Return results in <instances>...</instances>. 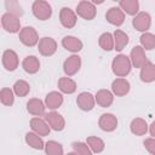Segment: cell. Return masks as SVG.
Masks as SVG:
<instances>
[{"label":"cell","mask_w":155,"mask_h":155,"mask_svg":"<svg viewBox=\"0 0 155 155\" xmlns=\"http://www.w3.org/2000/svg\"><path fill=\"white\" fill-rule=\"evenodd\" d=\"M78 88L76 82L70 76H63L58 80V90L65 94H73Z\"/></svg>","instance_id":"d4e9b609"},{"label":"cell","mask_w":155,"mask_h":155,"mask_svg":"<svg viewBox=\"0 0 155 155\" xmlns=\"http://www.w3.org/2000/svg\"><path fill=\"white\" fill-rule=\"evenodd\" d=\"M13 92L18 97H25L30 92V85L25 80H17L13 84Z\"/></svg>","instance_id":"4dcf8cb0"},{"label":"cell","mask_w":155,"mask_h":155,"mask_svg":"<svg viewBox=\"0 0 155 155\" xmlns=\"http://www.w3.org/2000/svg\"><path fill=\"white\" fill-rule=\"evenodd\" d=\"M22 68L27 74H36L40 70V61L36 56H27L22 62Z\"/></svg>","instance_id":"7402d4cb"},{"label":"cell","mask_w":155,"mask_h":155,"mask_svg":"<svg viewBox=\"0 0 155 155\" xmlns=\"http://www.w3.org/2000/svg\"><path fill=\"white\" fill-rule=\"evenodd\" d=\"M31 12L39 21H47L52 16V7L46 0H35L31 5Z\"/></svg>","instance_id":"7a4b0ae2"},{"label":"cell","mask_w":155,"mask_h":155,"mask_svg":"<svg viewBox=\"0 0 155 155\" xmlns=\"http://www.w3.org/2000/svg\"><path fill=\"white\" fill-rule=\"evenodd\" d=\"M121 10L130 16H136L139 12V1L138 0H120Z\"/></svg>","instance_id":"83f0119b"},{"label":"cell","mask_w":155,"mask_h":155,"mask_svg":"<svg viewBox=\"0 0 155 155\" xmlns=\"http://www.w3.org/2000/svg\"><path fill=\"white\" fill-rule=\"evenodd\" d=\"M132 62L131 58L126 54H117L111 61V70L117 78H126L132 69Z\"/></svg>","instance_id":"6da1fadb"},{"label":"cell","mask_w":155,"mask_h":155,"mask_svg":"<svg viewBox=\"0 0 155 155\" xmlns=\"http://www.w3.org/2000/svg\"><path fill=\"white\" fill-rule=\"evenodd\" d=\"M62 46L69 51V52H73V53H78L79 51L82 50L84 47V44L80 39H78L76 36H73V35H67L62 39Z\"/></svg>","instance_id":"ac0fdd59"},{"label":"cell","mask_w":155,"mask_h":155,"mask_svg":"<svg viewBox=\"0 0 155 155\" xmlns=\"http://www.w3.org/2000/svg\"><path fill=\"white\" fill-rule=\"evenodd\" d=\"M105 19L110 24L115 27H120L125 22V12L121 10V7H115V6L110 7L105 13Z\"/></svg>","instance_id":"5bb4252c"},{"label":"cell","mask_w":155,"mask_h":155,"mask_svg":"<svg viewBox=\"0 0 155 155\" xmlns=\"http://www.w3.org/2000/svg\"><path fill=\"white\" fill-rule=\"evenodd\" d=\"M1 25H2V28L7 33H11V34L19 33V30L22 29L21 28V19H19V17L13 15V13H10V12H6V13L2 15V17H1Z\"/></svg>","instance_id":"5b68a950"},{"label":"cell","mask_w":155,"mask_h":155,"mask_svg":"<svg viewBox=\"0 0 155 155\" xmlns=\"http://www.w3.org/2000/svg\"><path fill=\"white\" fill-rule=\"evenodd\" d=\"M114 93L113 91H109V90H105V88H102L99 91H97V93L94 94L96 97V103L102 107V108H109L113 102H114Z\"/></svg>","instance_id":"d6986e66"},{"label":"cell","mask_w":155,"mask_h":155,"mask_svg":"<svg viewBox=\"0 0 155 155\" xmlns=\"http://www.w3.org/2000/svg\"><path fill=\"white\" fill-rule=\"evenodd\" d=\"M45 153L47 155H63L64 150L61 143L56 142V140H48L45 143Z\"/></svg>","instance_id":"1f68e13d"},{"label":"cell","mask_w":155,"mask_h":155,"mask_svg":"<svg viewBox=\"0 0 155 155\" xmlns=\"http://www.w3.org/2000/svg\"><path fill=\"white\" fill-rule=\"evenodd\" d=\"M76 15L79 17H81L82 19L86 21H92L94 19L96 15H97V8L96 5L92 1L88 0H81L78 5H76V10H75Z\"/></svg>","instance_id":"3957f363"},{"label":"cell","mask_w":155,"mask_h":155,"mask_svg":"<svg viewBox=\"0 0 155 155\" xmlns=\"http://www.w3.org/2000/svg\"><path fill=\"white\" fill-rule=\"evenodd\" d=\"M30 128H31V131L36 132L38 134H40L42 137L48 136L50 131H51V127L47 124V121L45 119H41L40 116H35V117L30 119Z\"/></svg>","instance_id":"9a60e30c"},{"label":"cell","mask_w":155,"mask_h":155,"mask_svg":"<svg viewBox=\"0 0 155 155\" xmlns=\"http://www.w3.org/2000/svg\"><path fill=\"white\" fill-rule=\"evenodd\" d=\"M5 7H6L7 12L13 13L18 17H21L23 15V10H22V6L19 5L18 0H5Z\"/></svg>","instance_id":"d590c367"},{"label":"cell","mask_w":155,"mask_h":155,"mask_svg":"<svg viewBox=\"0 0 155 155\" xmlns=\"http://www.w3.org/2000/svg\"><path fill=\"white\" fill-rule=\"evenodd\" d=\"M113 35H114V50L117 51V52L122 51L127 46V44L130 41L128 35L125 31L120 30V29H116Z\"/></svg>","instance_id":"4316f807"},{"label":"cell","mask_w":155,"mask_h":155,"mask_svg":"<svg viewBox=\"0 0 155 155\" xmlns=\"http://www.w3.org/2000/svg\"><path fill=\"white\" fill-rule=\"evenodd\" d=\"M0 101L4 105L11 107L15 103V92L8 87H4L0 91Z\"/></svg>","instance_id":"d6a6232c"},{"label":"cell","mask_w":155,"mask_h":155,"mask_svg":"<svg viewBox=\"0 0 155 155\" xmlns=\"http://www.w3.org/2000/svg\"><path fill=\"white\" fill-rule=\"evenodd\" d=\"M130 58H131L132 65H133L134 68H138V69H140L142 65L148 61V58H147V56H145V51H144V48H143L140 45L134 46V47L131 50Z\"/></svg>","instance_id":"e0dca14e"},{"label":"cell","mask_w":155,"mask_h":155,"mask_svg":"<svg viewBox=\"0 0 155 155\" xmlns=\"http://www.w3.org/2000/svg\"><path fill=\"white\" fill-rule=\"evenodd\" d=\"M19 41L27 47H34L39 44V34L33 27H24L18 33Z\"/></svg>","instance_id":"277c9868"},{"label":"cell","mask_w":155,"mask_h":155,"mask_svg":"<svg viewBox=\"0 0 155 155\" xmlns=\"http://www.w3.org/2000/svg\"><path fill=\"white\" fill-rule=\"evenodd\" d=\"M80 68H81V57L75 53L69 56L63 63V71L67 76L75 75L80 70Z\"/></svg>","instance_id":"9c48e42d"},{"label":"cell","mask_w":155,"mask_h":155,"mask_svg":"<svg viewBox=\"0 0 155 155\" xmlns=\"http://www.w3.org/2000/svg\"><path fill=\"white\" fill-rule=\"evenodd\" d=\"M149 133L151 137H155V121H153L149 126Z\"/></svg>","instance_id":"74e56055"},{"label":"cell","mask_w":155,"mask_h":155,"mask_svg":"<svg viewBox=\"0 0 155 155\" xmlns=\"http://www.w3.org/2000/svg\"><path fill=\"white\" fill-rule=\"evenodd\" d=\"M117 117L114 115V114H110V113H104L99 116V120H98V126L102 131L104 132H113L116 130L117 127Z\"/></svg>","instance_id":"8fae6325"},{"label":"cell","mask_w":155,"mask_h":155,"mask_svg":"<svg viewBox=\"0 0 155 155\" xmlns=\"http://www.w3.org/2000/svg\"><path fill=\"white\" fill-rule=\"evenodd\" d=\"M90 1H92L94 5H101V4H103L105 0H90Z\"/></svg>","instance_id":"f35d334b"},{"label":"cell","mask_w":155,"mask_h":155,"mask_svg":"<svg viewBox=\"0 0 155 155\" xmlns=\"http://www.w3.org/2000/svg\"><path fill=\"white\" fill-rule=\"evenodd\" d=\"M139 41H140V46L144 50H153V48H155V35L151 34V33L144 31L140 35Z\"/></svg>","instance_id":"836d02e7"},{"label":"cell","mask_w":155,"mask_h":155,"mask_svg":"<svg viewBox=\"0 0 155 155\" xmlns=\"http://www.w3.org/2000/svg\"><path fill=\"white\" fill-rule=\"evenodd\" d=\"M130 90H131V85L128 80H126L125 78H116L111 82V91L117 97H124L128 94Z\"/></svg>","instance_id":"2e32d148"},{"label":"cell","mask_w":155,"mask_h":155,"mask_svg":"<svg viewBox=\"0 0 155 155\" xmlns=\"http://www.w3.org/2000/svg\"><path fill=\"white\" fill-rule=\"evenodd\" d=\"M59 22L64 28L71 29L76 25L78 15L69 7H62L59 11Z\"/></svg>","instance_id":"ba28073f"},{"label":"cell","mask_w":155,"mask_h":155,"mask_svg":"<svg viewBox=\"0 0 155 155\" xmlns=\"http://www.w3.org/2000/svg\"><path fill=\"white\" fill-rule=\"evenodd\" d=\"M76 104L82 111H91L96 105V97L90 92H81L76 97Z\"/></svg>","instance_id":"4fadbf2b"},{"label":"cell","mask_w":155,"mask_h":155,"mask_svg":"<svg viewBox=\"0 0 155 155\" xmlns=\"http://www.w3.org/2000/svg\"><path fill=\"white\" fill-rule=\"evenodd\" d=\"M139 78L143 82H147V84L155 81V64L153 62L147 61L140 68Z\"/></svg>","instance_id":"603a6c76"},{"label":"cell","mask_w":155,"mask_h":155,"mask_svg":"<svg viewBox=\"0 0 155 155\" xmlns=\"http://www.w3.org/2000/svg\"><path fill=\"white\" fill-rule=\"evenodd\" d=\"M24 139H25V143L30 148H33L35 150H42V149H45V143L42 140V136L38 134L34 131L33 132H27Z\"/></svg>","instance_id":"484cf974"},{"label":"cell","mask_w":155,"mask_h":155,"mask_svg":"<svg viewBox=\"0 0 155 155\" xmlns=\"http://www.w3.org/2000/svg\"><path fill=\"white\" fill-rule=\"evenodd\" d=\"M63 104V94L59 91H51L45 97V105L50 110H56Z\"/></svg>","instance_id":"44dd1931"},{"label":"cell","mask_w":155,"mask_h":155,"mask_svg":"<svg viewBox=\"0 0 155 155\" xmlns=\"http://www.w3.org/2000/svg\"><path fill=\"white\" fill-rule=\"evenodd\" d=\"M86 143L88 144V147L91 148L92 153H94V154L102 153V151L104 150V148H105L104 140H103L102 138H99V137H96V136H90V137H87V138H86Z\"/></svg>","instance_id":"f546056e"},{"label":"cell","mask_w":155,"mask_h":155,"mask_svg":"<svg viewBox=\"0 0 155 155\" xmlns=\"http://www.w3.org/2000/svg\"><path fill=\"white\" fill-rule=\"evenodd\" d=\"M38 50H39L41 56L50 57V56L56 53V51H57V42H56V40L53 38L44 36V38L40 39L39 44H38Z\"/></svg>","instance_id":"52a82bcc"},{"label":"cell","mask_w":155,"mask_h":155,"mask_svg":"<svg viewBox=\"0 0 155 155\" xmlns=\"http://www.w3.org/2000/svg\"><path fill=\"white\" fill-rule=\"evenodd\" d=\"M27 110L29 114L34 115V116H44L46 113V105L45 102H42L39 98H31L27 102Z\"/></svg>","instance_id":"ffe728a7"},{"label":"cell","mask_w":155,"mask_h":155,"mask_svg":"<svg viewBox=\"0 0 155 155\" xmlns=\"http://www.w3.org/2000/svg\"><path fill=\"white\" fill-rule=\"evenodd\" d=\"M130 130L134 136H144L149 131L148 122L142 117H136L130 124Z\"/></svg>","instance_id":"cb8c5ba5"},{"label":"cell","mask_w":155,"mask_h":155,"mask_svg":"<svg viewBox=\"0 0 155 155\" xmlns=\"http://www.w3.org/2000/svg\"><path fill=\"white\" fill-rule=\"evenodd\" d=\"M111 1H120V0H111Z\"/></svg>","instance_id":"ab89813d"},{"label":"cell","mask_w":155,"mask_h":155,"mask_svg":"<svg viewBox=\"0 0 155 155\" xmlns=\"http://www.w3.org/2000/svg\"><path fill=\"white\" fill-rule=\"evenodd\" d=\"M144 148L147 149L148 153L155 155V137H150V138H145L143 142Z\"/></svg>","instance_id":"8d00e7d4"},{"label":"cell","mask_w":155,"mask_h":155,"mask_svg":"<svg viewBox=\"0 0 155 155\" xmlns=\"http://www.w3.org/2000/svg\"><path fill=\"white\" fill-rule=\"evenodd\" d=\"M44 116H45V120L47 121V124L50 125L51 130L57 131V132H61V131L64 130V127H65V120L56 110H51L50 113L45 114Z\"/></svg>","instance_id":"30bf717a"},{"label":"cell","mask_w":155,"mask_h":155,"mask_svg":"<svg viewBox=\"0 0 155 155\" xmlns=\"http://www.w3.org/2000/svg\"><path fill=\"white\" fill-rule=\"evenodd\" d=\"M73 148V154H79V155H91L93 154L91 148L86 142H73L71 143Z\"/></svg>","instance_id":"e575fe53"},{"label":"cell","mask_w":155,"mask_h":155,"mask_svg":"<svg viewBox=\"0 0 155 155\" xmlns=\"http://www.w3.org/2000/svg\"><path fill=\"white\" fill-rule=\"evenodd\" d=\"M98 45L104 51H111L114 50V35L109 31H105L101 34L98 38Z\"/></svg>","instance_id":"f1b7e54d"},{"label":"cell","mask_w":155,"mask_h":155,"mask_svg":"<svg viewBox=\"0 0 155 155\" xmlns=\"http://www.w3.org/2000/svg\"><path fill=\"white\" fill-rule=\"evenodd\" d=\"M132 25L138 31H142V33L148 31L150 29V25H151V17H150V15L148 12H144V11L138 12L133 17V19H132Z\"/></svg>","instance_id":"8992f818"},{"label":"cell","mask_w":155,"mask_h":155,"mask_svg":"<svg viewBox=\"0 0 155 155\" xmlns=\"http://www.w3.org/2000/svg\"><path fill=\"white\" fill-rule=\"evenodd\" d=\"M2 65L7 71H13L18 68L19 64V58L18 54L13 50H5L2 52V58H1Z\"/></svg>","instance_id":"7c38bea8"}]
</instances>
